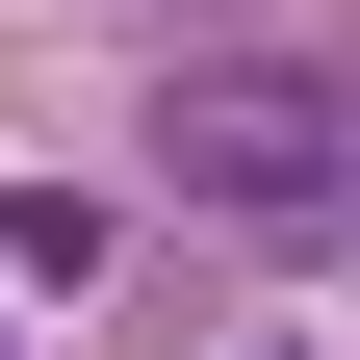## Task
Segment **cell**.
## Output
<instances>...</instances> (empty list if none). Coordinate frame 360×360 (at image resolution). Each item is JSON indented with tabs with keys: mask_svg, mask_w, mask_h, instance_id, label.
<instances>
[{
	"mask_svg": "<svg viewBox=\"0 0 360 360\" xmlns=\"http://www.w3.org/2000/svg\"><path fill=\"white\" fill-rule=\"evenodd\" d=\"M155 180L206 206V232H257V257H335L360 232V77H309V52L155 77Z\"/></svg>",
	"mask_w": 360,
	"mask_h": 360,
	"instance_id": "cell-1",
	"label": "cell"
}]
</instances>
